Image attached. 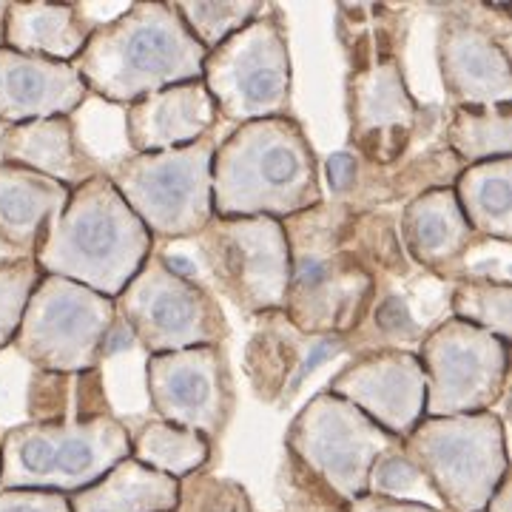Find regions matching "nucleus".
Masks as SVG:
<instances>
[{
  "instance_id": "f257e3e1",
  "label": "nucleus",
  "mask_w": 512,
  "mask_h": 512,
  "mask_svg": "<svg viewBox=\"0 0 512 512\" xmlns=\"http://www.w3.org/2000/svg\"><path fill=\"white\" fill-rule=\"evenodd\" d=\"M353 222L345 202H319L282 220L291 254L282 313L308 336L348 339L376 299V274L353 248Z\"/></svg>"
},
{
  "instance_id": "f03ea898",
  "label": "nucleus",
  "mask_w": 512,
  "mask_h": 512,
  "mask_svg": "<svg viewBox=\"0 0 512 512\" xmlns=\"http://www.w3.org/2000/svg\"><path fill=\"white\" fill-rule=\"evenodd\" d=\"M214 217L288 220L325 202L319 165L305 128L293 117L237 126L211 160Z\"/></svg>"
},
{
  "instance_id": "7ed1b4c3",
  "label": "nucleus",
  "mask_w": 512,
  "mask_h": 512,
  "mask_svg": "<svg viewBox=\"0 0 512 512\" xmlns=\"http://www.w3.org/2000/svg\"><path fill=\"white\" fill-rule=\"evenodd\" d=\"M205 55L174 3L143 0L97 23L72 66L86 92L131 106L168 86L200 80Z\"/></svg>"
},
{
  "instance_id": "20e7f679",
  "label": "nucleus",
  "mask_w": 512,
  "mask_h": 512,
  "mask_svg": "<svg viewBox=\"0 0 512 512\" xmlns=\"http://www.w3.org/2000/svg\"><path fill=\"white\" fill-rule=\"evenodd\" d=\"M154 254V239L100 171L69 191L37 245L40 274L117 299Z\"/></svg>"
},
{
  "instance_id": "39448f33",
  "label": "nucleus",
  "mask_w": 512,
  "mask_h": 512,
  "mask_svg": "<svg viewBox=\"0 0 512 512\" xmlns=\"http://www.w3.org/2000/svg\"><path fill=\"white\" fill-rule=\"evenodd\" d=\"M131 456V430L123 421L20 424L0 436V490H46L74 495Z\"/></svg>"
},
{
  "instance_id": "423d86ee",
  "label": "nucleus",
  "mask_w": 512,
  "mask_h": 512,
  "mask_svg": "<svg viewBox=\"0 0 512 512\" xmlns=\"http://www.w3.org/2000/svg\"><path fill=\"white\" fill-rule=\"evenodd\" d=\"M402 450L447 512H484L495 487L510 476L507 430L493 410L424 416Z\"/></svg>"
},
{
  "instance_id": "0eeeda50",
  "label": "nucleus",
  "mask_w": 512,
  "mask_h": 512,
  "mask_svg": "<svg viewBox=\"0 0 512 512\" xmlns=\"http://www.w3.org/2000/svg\"><path fill=\"white\" fill-rule=\"evenodd\" d=\"M214 131L202 140L157 154H131L111 168V185L146 225L151 239H194L214 217L211 160Z\"/></svg>"
},
{
  "instance_id": "6e6552de",
  "label": "nucleus",
  "mask_w": 512,
  "mask_h": 512,
  "mask_svg": "<svg viewBox=\"0 0 512 512\" xmlns=\"http://www.w3.org/2000/svg\"><path fill=\"white\" fill-rule=\"evenodd\" d=\"M114 328V299L43 274L26 302L12 345L40 373L77 376L100 367Z\"/></svg>"
},
{
  "instance_id": "1a4fd4ad",
  "label": "nucleus",
  "mask_w": 512,
  "mask_h": 512,
  "mask_svg": "<svg viewBox=\"0 0 512 512\" xmlns=\"http://www.w3.org/2000/svg\"><path fill=\"white\" fill-rule=\"evenodd\" d=\"M200 80L211 94L217 114L237 126L288 117L291 55L279 9L262 6L251 23L211 49L202 63Z\"/></svg>"
},
{
  "instance_id": "9d476101",
  "label": "nucleus",
  "mask_w": 512,
  "mask_h": 512,
  "mask_svg": "<svg viewBox=\"0 0 512 512\" xmlns=\"http://www.w3.org/2000/svg\"><path fill=\"white\" fill-rule=\"evenodd\" d=\"M399 447L402 441L328 390L316 393L285 433V453L342 507L367 495L373 464Z\"/></svg>"
},
{
  "instance_id": "9b49d317",
  "label": "nucleus",
  "mask_w": 512,
  "mask_h": 512,
  "mask_svg": "<svg viewBox=\"0 0 512 512\" xmlns=\"http://www.w3.org/2000/svg\"><path fill=\"white\" fill-rule=\"evenodd\" d=\"M114 311L148 356L222 345L231 333L214 293L174 271L163 254L148 256L114 299Z\"/></svg>"
},
{
  "instance_id": "f8f14e48",
  "label": "nucleus",
  "mask_w": 512,
  "mask_h": 512,
  "mask_svg": "<svg viewBox=\"0 0 512 512\" xmlns=\"http://www.w3.org/2000/svg\"><path fill=\"white\" fill-rule=\"evenodd\" d=\"M416 356L427 387V419L487 413L510 384V342L453 316L421 336Z\"/></svg>"
},
{
  "instance_id": "ddd939ff",
  "label": "nucleus",
  "mask_w": 512,
  "mask_h": 512,
  "mask_svg": "<svg viewBox=\"0 0 512 512\" xmlns=\"http://www.w3.org/2000/svg\"><path fill=\"white\" fill-rule=\"evenodd\" d=\"M194 242L211 282L239 313L285 311L291 254L282 222L271 217H211Z\"/></svg>"
},
{
  "instance_id": "4468645a",
  "label": "nucleus",
  "mask_w": 512,
  "mask_h": 512,
  "mask_svg": "<svg viewBox=\"0 0 512 512\" xmlns=\"http://www.w3.org/2000/svg\"><path fill=\"white\" fill-rule=\"evenodd\" d=\"M373 49H356L350 69V140L370 165H393L410 148L421 111L407 89L402 63L382 40L367 37Z\"/></svg>"
},
{
  "instance_id": "2eb2a0df",
  "label": "nucleus",
  "mask_w": 512,
  "mask_h": 512,
  "mask_svg": "<svg viewBox=\"0 0 512 512\" xmlns=\"http://www.w3.org/2000/svg\"><path fill=\"white\" fill-rule=\"evenodd\" d=\"M146 390L157 419L214 444L234 416V376L222 345L148 356Z\"/></svg>"
},
{
  "instance_id": "dca6fc26",
  "label": "nucleus",
  "mask_w": 512,
  "mask_h": 512,
  "mask_svg": "<svg viewBox=\"0 0 512 512\" xmlns=\"http://www.w3.org/2000/svg\"><path fill=\"white\" fill-rule=\"evenodd\" d=\"M328 393L362 410L399 441L424 419L427 387L416 350H365L330 379Z\"/></svg>"
},
{
  "instance_id": "f3484780",
  "label": "nucleus",
  "mask_w": 512,
  "mask_h": 512,
  "mask_svg": "<svg viewBox=\"0 0 512 512\" xmlns=\"http://www.w3.org/2000/svg\"><path fill=\"white\" fill-rule=\"evenodd\" d=\"M441 86L453 109L510 106L512 66L507 43L493 29L453 9L444 15L436 37Z\"/></svg>"
},
{
  "instance_id": "a211bd4d",
  "label": "nucleus",
  "mask_w": 512,
  "mask_h": 512,
  "mask_svg": "<svg viewBox=\"0 0 512 512\" xmlns=\"http://www.w3.org/2000/svg\"><path fill=\"white\" fill-rule=\"evenodd\" d=\"M256 319L259 328L245 350V376L262 402L288 404L316 367L348 350L342 336H308L296 330L282 311Z\"/></svg>"
},
{
  "instance_id": "6ab92c4d",
  "label": "nucleus",
  "mask_w": 512,
  "mask_h": 512,
  "mask_svg": "<svg viewBox=\"0 0 512 512\" xmlns=\"http://www.w3.org/2000/svg\"><path fill=\"white\" fill-rule=\"evenodd\" d=\"M89 97L69 63L0 49V123L18 126L46 117H72Z\"/></svg>"
},
{
  "instance_id": "aec40b11",
  "label": "nucleus",
  "mask_w": 512,
  "mask_h": 512,
  "mask_svg": "<svg viewBox=\"0 0 512 512\" xmlns=\"http://www.w3.org/2000/svg\"><path fill=\"white\" fill-rule=\"evenodd\" d=\"M217 106L202 80L168 86L126 109V140L134 154L191 146L217 126Z\"/></svg>"
},
{
  "instance_id": "412c9836",
  "label": "nucleus",
  "mask_w": 512,
  "mask_h": 512,
  "mask_svg": "<svg viewBox=\"0 0 512 512\" xmlns=\"http://www.w3.org/2000/svg\"><path fill=\"white\" fill-rule=\"evenodd\" d=\"M399 239L404 254L424 271L456 279L461 259L478 237L464 220L453 188H430L404 205Z\"/></svg>"
},
{
  "instance_id": "4be33fe9",
  "label": "nucleus",
  "mask_w": 512,
  "mask_h": 512,
  "mask_svg": "<svg viewBox=\"0 0 512 512\" xmlns=\"http://www.w3.org/2000/svg\"><path fill=\"white\" fill-rule=\"evenodd\" d=\"M0 160L29 168L66 188H77L100 174L77 143L72 117H46L6 126L0 134Z\"/></svg>"
},
{
  "instance_id": "5701e85b",
  "label": "nucleus",
  "mask_w": 512,
  "mask_h": 512,
  "mask_svg": "<svg viewBox=\"0 0 512 512\" xmlns=\"http://www.w3.org/2000/svg\"><path fill=\"white\" fill-rule=\"evenodd\" d=\"M92 32L77 3H6L3 46L20 55L72 66Z\"/></svg>"
},
{
  "instance_id": "b1692460",
  "label": "nucleus",
  "mask_w": 512,
  "mask_h": 512,
  "mask_svg": "<svg viewBox=\"0 0 512 512\" xmlns=\"http://www.w3.org/2000/svg\"><path fill=\"white\" fill-rule=\"evenodd\" d=\"M66 185L29 168L0 163V242L15 256H35L49 222L69 200Z\"/></svg>"
},
{
  "instance_id": "393cba45",
  "label": "nucleus",
  "mask_w": 512,
  "mask_h": 512,
  "mask_svg": "<svg viewBox=\"0 0 512 512\" xmlns=\"http://www.w3.org/2000/svg\"><path fill=\"white\" fill-rule=\"evenodd\" d=\"M180 481L160 476L128 456L92 487L69 495L72 512H174Z\"/></svg>"
},
{
  "instance_id": "a878e982",
  "label": "nucleus",
  "mask_w": 512,
  "mask_h": 512,
  "mask_svg": "<svg viewBox=\"0 0 512 512\" xmlns=\"http://www.w3.org/2000/svg\"><path fill=\"white\" fill-rule=\"evenodd\" d=\"M450 188L476 237L512 242V157L464 165Z\"/></svg>"
},
{
  "instance_id": "bb28decb",
  "label": "nucleus",
  "mask_w": 512,
  "mask_h": 512,
  "mask_svg": "<svg viewBox=\"0 0 512 512\" xmlns=\"http://www.w3.org/2000/svg\"><path fill=\"white\" fill-rule=\"evenodd\" d=\"M131 458L160 476L183 481L208 467L211 441L194 430L154 419L131 433Z\"/></svg>"
},
{
  "instance_id": "cd10ccee",
  "label": "nucleus",
  "mask_w": 512,
  "mask_h": 512,
  "mask_svg": "<svg viewBox=\"0 0 512 512\" xmlns=\"http://www.w3.org/2000/svg\"><path fill=\"white\" fill-rule=\"evenodd\" d=\"M444 146L461 165L512 157V109H453L444 128Z\"/></svg>"
},
{
  "instance_id": "c85d7f7f",
  "label": "nucleus",
  "mask_w": 512,
  "mask_h": 512,
  "mask_svg": "<svg viewBox=\"0 0 512 512\" xmlns=\"http://www.w3.org/2000/svg\"><path fill=\"white\" fill-rule=\"evenodd\" d=\"M450 311L453 319L490 330L498 339L512 342V285L484 279L456 282L450 296Z\"/></svg>"
},
{
  "instance_id": "c756f323",
  "label": "nucleus",
  "mask_w": 512,
  "mask_h": 512,
  "mask_svg": "<svg viewBox=\"0 0 512 512\" xmlns=\"http://www.w3.org/2000/svg\"><path fill=\"white\" fill-rule=\"evenodd\" d=\"M262 6L265 3H256V0H180L174 3L185 29L205 52L217 49L245 23H251L262 12Z\"/></svg>"
},
{
  "instance_id": "7c9ffc66",
  "label": "nucleus",
  "mask_w": 512,
  "mask_h": 512,
  "mask_svg": "<svg viewBox=\"0 0 512 512\" xmlns=\"http://www.w3.org/2000/svg\"><path fill=\"white\" fill-rule=\"evenodd\" d=\"M40 276L43 274L32 256L0 259V350L15 342L26 302Z\"/></svg>"
},
{
  "instance_id": "2f4dec72",
  "label": "nucleus",
  "mask_w": 512,
  "mask_h": 512,
  "mask_svg": "<svg viewBox=\"0 0 512 512\" xmlns=\"http://www.w3.org/2000/svg\"><path fill=\"white\" fill-rule=\"evenodd\" d=\"M174 512H254V507L237 481L194 473L180 481V501Z\"/></svg>"
},
{
  "instance_id": "473e14b6",
  "label": "nucleus",
  "mask_w": 512,
  "mask_h": 512,
  "mask_svg": "<svg viewBox=\"0 0 512 512\" xmlns=\"http://www.w3.org/2000/svg\"><path fill=\"white\" fill-rule=\"evenodd\" d=\"M367 495H382V498H393V501H419L427 504L424 495H433L430 484L424 481L419 467L404 456V450H390L384 453L367 478ZM436 498V495H433Z\"/></svg>"
},
{
  "instance_id": "72a5a7b5",
  "label": "nucleus",
  "mask_w": 512,
  "mask_h": 512,
  "mask_svg": "<svg viewBox=\"0 0 512 512\" xmlns=\"http://www.w3.org/2000/svg\"><path fill=\"white\" fill-rule=\"evenodd\" d=\"M279 490L291 512H342V504L325 493L288 453H285L282 476H279Z\"/></svg>"
},
{
  "instance_id": "f704fd0d",
  "label": "nucleus",
  "mask_w": 512,
  "mask_h": 512,
  "mask_svg": "<svg viewBox=\"0 0 512 512\" xmlns=\"http://www.w3.org/2000/svg\"><path fill=\"white\" fill-rule=\"evenodd\" d=\"M0 512H72L69 495L46 490H0Z\"/></svg>"
},
{
  "instance_id": "c9c22d12",
  "label": "nucleus",
  "mask_w": 512,
  "mask_h": 512,
  "mask_svg": "<svg viewBox=\"0 0 512 512\" xmlns=\"http://www.w3.org/2000/svg\"><path fill=\"white\" fill-rule=\"evenodd\" d=\"M342 512H441L433 504H419V501H393L382 495H362L342 507Z\"/></svg>"
},
{
  "instance_id": "e433bc0d",
  "label": "nucleus",
  "mask_w": 512,
  "mask_h": 512,
  "mask_svg": "<svg viewBox=\"0 0 512 512\" xmlns=\"http://www.w3.org/2000/svg\"><path fill=\"white\" fill-rule=\"evenodd\" d=\"M356 163L359 160L353 154H348V151H339V154H333L328 160V180L339 197L356 191V183H359V165Z\"/></svg>"
},
{
  "instance_id": "4c0bfd02",
  "label": "nucleus",
  "mask_w": 512,
  "mask_h": 512,
  "mask_svg": "<svg viewBox=\"0 0 512 512\" xmlns=\"http://www.w3.org/2000/svg\"><path fill=\"white\" fill-rule=\"evenodd\" d=\"M484 512H512V478L507 476L498 487H495V493L490 495V501H487V507Z\"/></svg>"
},
{
  "instance_id": "58836bf2",
  "label": "nucleus",
  "mask_w": 512,
  "mask_h": 512,
  "mask_svg": "<svg viewBox=\"0 0 512 512\" xmlns=\"http://www.w3.org/2000/svg\"><path fill=\"white\" fill-rule=\"evenodd\" d=\"M3 18H6V3H0V49H3Z\"/></svg>"
}]
</instances>
